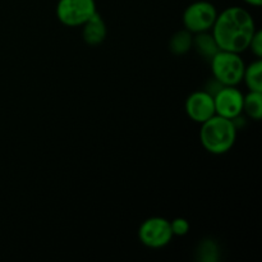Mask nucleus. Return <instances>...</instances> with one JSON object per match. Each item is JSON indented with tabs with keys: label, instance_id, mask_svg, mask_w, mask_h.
<instances>
[{
	"label": "nucleus",
	"instance_id": "1",
	"mask_svg": "<svg viewBox=\"0 0 262 262\" xmlns=\"http://www.w3.org/2000/svg\"><path fill=\"white\" fill-rule=\"evenodd\" d=\"M255 19L247 9L230 7L217 13L211 35L214 36L220 50L243 53L247 50L251 38L256 32Z\"/></svg>",
	"mask_w": 262,
	"mask_h": 262
},
{
	"label": "nucleus",
	"instance_id": "2",
	"mask_svg": "<svg viewBox=\"0 0 262 262\" xmlns=\"http://www.w3.org/2000/svg\"><path fill=\"white\" fill-rule=\"evenodd\" d=\"M200 140L207 152L214 155L228 152L232 150L237 140L235 122L215 114L201 124Z\"/></svg>",
	"mask_w": 262,
	"mask_h": 262
},
{
	"label": "nucleus",
	"instance_id": "3",
	"mask_svg": "<svg viewBox=\"0 0 262 262\" xmlns=\"http://www.w3.org/2000/svg\"><path fill=\"white\" fill-rule=\"evenodd\" d=\"M210 63L214 79L222 86H237L242 82L246 64L238 53L219 50Z\"/></svg>",
	"mask_w": 262,
	"mask_h": 262
},
{
	"label": "nucleus",
	"instance_id": "4",
	"mask_svg": "<svg viewBox=\"0 0 262 262\" xmlns=\"http://www.w3.org/2000/svg\"><path fill=\"white\" fill-rule=\"evenodd\" d=\"M217 17V10L214 4L205 0L194 2L186 8L183 13L184 30L191 33L209 32Z\"/></svg>",
	"mask_w": 262,
	"mask_h": 262
},
{
	"label": "nucleus",
	"instance_id": "5",
	"mask_svg": "<svg viewBox=\"0 0 262 262\" xmlns=\"http://www.w3.org/2000/svg\"><path fill=\"white\" fill-rule=\"evenodd\" d=\"M95 0H59L56 17L68 27H79L96 13Z\"/></svg>",
	"mask_w": 262,
	"mask_h": 262
},
{
	"label": "nucleus",
	"instance_id": "6",
	"mask_svg": "<svg viewBox=\"0 0 262 262\" xmlns=\"http://www.w3.org/2000/svg\"><path fill=\"white\" fill-rule=\"evenodd\" d=\"M138 237L143 246L152 250L163 248L173 239L170 229V222L160 216H152L146 219L138 229Z\"/></svg>",
	"mask_w": 262,
	"mask_h": 262
},
{
	"label": "nucleus",
	"instance_id": "7",
	"mask_svg": "<svg viewBox=\"0 0 262 262\" xmlns=\"http://www.w3.org/2000/svg\"><path fill=\"white\" fill-rule=\"evenodd\" d=\"M245 95L235 86H222L214 94L215 114L235 120L243 113Z\"/></svg>",
	"mask_w": 262,
	"mask_h": 262
},
{
	"label": "nucleus",
	"instance_id": "8",
	"mask_svg": "<svg viewBox=\"0 0 262 262\" xmlns=\"http://www.w3.org/2000/svg\"><path fill=\"white\" fill-rule=\"evenodd\" d=\"M186 113L188 118L193 122L202 124L215 115L214 95L206 90L194 91L187 97Z\"/></svg>",
	"mask_w": 262,
	"mask_h": 262
},
{
	"label": "nucleus",
	"instance_id": "9",
	"mask_svg": "<svg viewBox=\"0 0 262 262\" xmlns=\"http://www.w3.org/2000/svg\"><path fill=\"white\" fill-rule=\"evenodd\" d=\"M81 27L82 37L89 45H100L106 37V25L97 12Z\"/></svg>",
	"mask_w": 262,
	"mask_h": 262
},
{
	"label": "nucleus",
	"instance_id": "10",
	"mask_svg": "<svg viewBox=\"0 0 262 262\" xmlns=\"http://www.w3.org/2000/svg\"><path fill=\"white\" fill-rule=\"evenodd\" d=\"M192 48L196 49L197 54H200L202 58L209 59V60L220 50L214 36L209 32L196 33V36H193Z\"/></svg>",
	"mask_w": 262,
	"mask_h": 262
},
{
	"label": "nucleus",
	"instance_id": "11",
	"mask_svg": "<svg viewBox=\"0 0 262 262\" xmlns=\"http://www.w3.org/2000/svg\"><path fill=\"white\" fill-rule=\"evenodd\" d=\"M250 91L262 92V61L261 59L252 61L250 66H246L243 79Z\"/></svg>",
	"mask_w": 262,
	"mask_h": 262
},
{
	"label": "nucleus",
	"instance_id": "12",
	"mask_svg": "<svg viewBox=\"0 0 262 262\" xmlns=\"http://www.w3.org/2000/svg\"><path fill=\"white\" fill-rule=\"evenodd\" d=\"M243 113L253 120L262 118V92L250 91L243 96Z\"/></svg>",
	"mask_w": 262,
	"mask_h": 262
},
{
	"label": "nucleus",
	"instance_id": "13",
	"mask_svg": "<svg viewBox=\"0 0 262 262\" xmlns=\"http://www.w3.org/2000/svg\"><path fill=\"white\" fill-rule=\"evenodd\" d=\"M192 45H193V33L187 30H182L174 33L173 37L170 38V42H169L171 53L176 54V55L186 54L187 51L191 50Z\"/></svg>",
	"mask_w": 262,
	"mask_h": 262
},
{
	"label": "nucleus",
	"instance_id": "14",
	"mask_svg": "<svg viewBox=\"0 0 262 262\" xmlns=\"http://www.w3.org/2000/svg\"><path fill=\"white\" fill-rule=\"evenodd\" d=\"M197 255L200 256V260L205 262H215L217 260V247L211 239L204 241L200 243L197 248Z\"/></svg>",
	"mask_w": 262,
	"mask_h": 262
},
{
	"label": "nucleus",
	"instance_id": "15",
	"mask_svg": "<svg viewBox=\"0 0 262 262\" xmlns=\"http://www.w3.org/2000/svg\"><path fill=\"white\" fill-rule=\"evenodd\" d=\"M170 229L173 235L177 237H183L189 232V223L184 217H176L170 222Z\"/></svg>",
	"mask_w": 262,
	"mask_h": 262
},
{
	"label": "nucleus",
	"instance_id": "16",
	"mask_svg": "<svg viewBox=\"0 0 262 262\" xmlns=\"http://www.w3.org/2000/svg\"><path fill=\"white\" fill-rule=\"evenodd\" d=\"M248 49L252 51L253 55L257 59H261L262 56V32L261 31H256L253 37L251 38L250 45H248Z\"/></svg>",
	"mask_w": 262,
	"mask_h": 262
},
{
	"label": "nucleus",
	"instance_id": "17",
	"mask_svg": "<svg viewBox=\"0 0 262 262\" xmlns=\"http://www.w3.org/2000/svg\"><path fill=\"white\" fill-rule=\"evenodd\" d=\"M246 4L252 5V7H261L262 5V0H243Z\"/></svg>",
	"mask_w": 262,
	"mask_h": 262
}]
</instances>
